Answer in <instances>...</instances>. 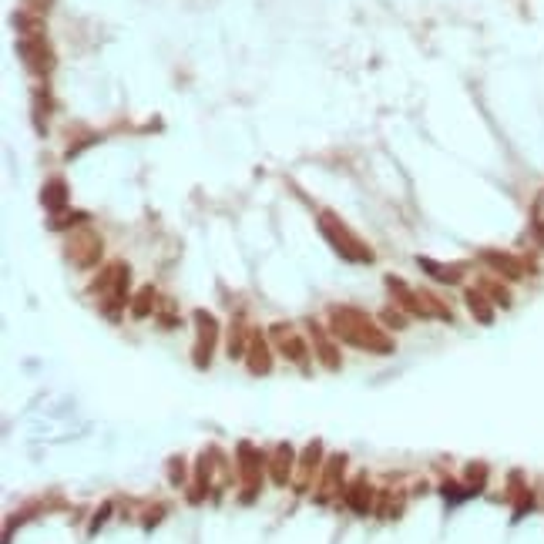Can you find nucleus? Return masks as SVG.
I'll use <instances>...</instances> for the list:
<instances>
[{"instance_id":"f8f14e48","label":"nucleus","mask_w":544,"mask_h":544,"mask_svg":"<svg viewBox=\"0 0 544 544\" xmlns=\"http://www.w3.org/2000/svg\"><path fill=\"white\" fill-rule=\"evenodd\" d=\"M417 265H420L433 282H444V286H457V282L464 279V269H467L464 263L444 265V263H437V259H427V256H417Z\"/></svg>"},{"instance_id":"dca6fc26","label":"nucleus","mask_w":544,"mask_h":544,"mask_svg":"<svg viewBox=\"0 0 544 544\" xmlns=\"http://www.w3.org/2000/svg\"><path fill=\"white\" fill-rule=\"evenodd\" d=\"M464 306H467V313L477 319L481 326H490V322H494V302H490L488 296L477 289V286L464 293Z\"/></svg>"},{"instance_id":"4be33fe9","label":"nucleus","mask_w":544,"mask_h":544,"mask_svg":"<svg viewBox=\"0 0 544 544\" xmlns=\"http://www.w3.org/2000/svg\"><path fill=\"white\" fill-rule=\"evenodd\" d=\"M88 222H91V215L75 208V212H57L54 219L47 222V228L51 232H64V228H81V226H88Z\"/></svg>"},{"instance_id":"412c9836","label":"nucleus","mask_w":544,"mask_h":544,"mask_svg":"<svg viewBox=\"0 0 544 544\" xmlns=\"http://www.w3.org/2000/svg\"><path fill=\"white\" fill-rule=\"evenodd\" d=\"M249 339H252V333L245 329V322H232L228 326V343H226V350H228V359H239V357H245L249 353Z\"/></svg>"},{"instance_id":"1a4fd4ad","label":"nucleus","mask_w":544,"mask_h":544,"mask_svg":"<svg viewBox=\"0 0 544 544\" xmlns=\"http://www.w3.org/2000/svg\"><path fill=\"white\" fill-rule=\"evenodd\" d=\"M245 363H249V373H256V376L272 373V350H269V339H265L263 333H252Z\"/></svg>"},{"instance_id":"0eeeda50","label":"nucleus","mask_w":544,"mask_h":544,"mask_svg":"<svg viewBox=\"0 0 544 544\" xmlns=\"http://www.w3.org/2000/svg\"><path fill=\"white\" fill-rule=\"evenodd\" d=\"M269 336L279 343V353L289 359V363H296V366H302V370H309V346H306V339L296 336V333L289 329V322H272Z\"/></svg>"},{"instance_id":"cd10ccee","label":"nucleus","mask_w":544,"mask_h":544,"mask_svg":"<svg viewBox=\"0 0 544 544\" xmlns=\"http://www.w3.org/2000/svg\"><path fill=\"white\" fill-rule=\"evenodd\" d=\"M31 3V10H47L51 7V0H27Z\"/></svg>"},{"instance_id":"423d86ee","label":"nucleus","mask_w":544,"mask_h":544,"mask_svg":"<svg viewBox=\"0 0 544 544\" xmlns=\"http://www.w3.org/2000/svg\"><path fill=\"white\" fill-rule=\"evenodd\" d=\"M192 322H195V333H199V343H195V366L199 370H208L212 363V350L219 343V322L208 309H195L192 313Z\"/></svg>"},{"instance_id":"2eb2a0df","label":"nucleus","mask_w":544,"mask_h":544,"mask_svg":"<svg viewBox=\"0 0 544 544\" xmlns=\"http://www.w3.org/2000/svg\"><path fill=\"white\" fill-rule=\"evenodd\" d=\"M343 504L350 507L353 514H370V507H373V490L366 481H353V484H346L343 488Z\"/></svg>"},{"instance_id":"f257e3e1","label":"nucleus","mask_w":544,"mask_h":544,"mask_svg":"<svg viewBox=\"0 0 544 544\" xmlns=\"http://www.w3.org/2000/svg\"><path fill=\"white\" fill-rule=\"evenodd\" d=\"M329 333L343 339L346 346H357V350H366V353H376V357L396 353L394 339L380 326H373L370 313H363L357 306H329Z\"/></svg>"},{"instance_id":"bb28decb","label":"nucleus","mask_w":544,"mask_h":544,"mask_svg":"<svg viewBox=\"0 0 544 544\" xmlns=\"http://www.w3.org/2000/svg\"><path fill=\"white\" fill-rule=\"evenodd\" d=\"M169 477L175 481V484H182V477H185V467L178 464V457H175V460L169 464Z\"/></svg>"},{"instance_id":"9d476101","label":"nucleus","mask_w":544,"mask_h":544,"mask_svg":"<svg viewBox=\"0 0 544 544\" xmlns=\"http://www.w3.org/2000/svg\"><path fill=\"white\" fill-rule=\"evenodd\" d=\"M306 326H309V333H313V346H316V357H319V363H322V366H326V370H339V363H343V359H339V350L336 346H333V333H326V329H319V322H313V319H309V322H306Z\"/></svg>"},{"instance_id":"6e6552de","label":"nucleus","mask_w":544,"mask_h":544,"mask_svg":"<svg viewBox=\"0 0 544 544\" xmlns=\"http://www.w3.org/2000/svg\"><path fill=\"white\" fill-rule=\"evenodd\" d=\"M387 289H390V296L396 300V306L407 313V316H417V319H430V313H427V306H423V300H420V293L413 289L410 282H403L400 276H387Z\"/></svg>"},{"instance_id":"aec40b11","label":"nucleus","mask_w":544,"mask_h":544,"mask_svg":"<svg viewBox=\"0 0 544 544\" xmlns=\"http://www.w3.org/2000/svg\"><path fill=\"white\" fill-rule=\"evenodd\" d=\"M484 296H488L494 306H501V309H511L514 306V293L507 289V282H501V279H481V286H477Z\"/></svg>"},{"instance_id":"6ab92c4d","label":"nucleus","mask_w":544,"mask_h":544,"mask_svg":"<svg viewBox=\"0 0 544 544\" xmlns=\"http://www.w3.org/2000/svg\"><path fill=\"white\" fill-rule=\"evenodd\" d=\"M158 302H162V300H158L155 286H141V289L132 296V309H128V313H132L134 319H145V316H151V313L158 309Z\"/></svg>"},{"instance_id":"7ed1b4c3","label":"nucleus","mask_w":544,"mask_h":544,"mask_svg":"<svg viewBox=\"0 0 544 544\" xmlns=\"http://www.w3.org/2000/svg\"><path fill=\"white\" fill-rule=\"evenodd\" d=\"M477 259L488 265L497 279L504 282H521L527 276H538V263L524 259V256H514V252H501V249H481Z\"/></svg>"},{"instance_id":"39448f33","label":"nucleus","mask_w":544,"mask_h":544,"mask_svg":"<svg viewBox=\"0 0 544 544\" xmlns=\"http://www.w3.org/2000/svg\"><path fill=\"white\" fill-rule=\"evenodd\" d=\"M17 54L24 61V68L31 71V75H51L54 71V51H51V44L40 38V34H27V38L17 40Z\"/></svg>"},{"instance_id":"b1692460","label":"nucleus","mask_w":544,"mask_h":544,"mask_svg":"<svg viewBox=\"0 0 544 544\" xmlns=\"http://www.w3.org/2000/svg\"><path fill=\"white\" fill-rule=\"evenodd\" d=\"M380 322H383L390 333H403V329H407V313H403L400 306H396V309L394 306H387V309L380 313Z\"/></svg>"},{"instance_id":"9b49d317","label":"nucleus","mask_w":544,"mask_h":544,"mask_svg":"<svg viewBox=\"0 0 544 544\" xmlns=\"http://www.w3.org/2000/svg\"><path fill=\"white\" fill-rule=\"evenodd\" d=\"M128 272H132V269H128V263H108V265H104V269H101V272H98V276L91 279V286H88V293L101 300V296H108V293H111L114 286H118V282L125 279Z\"/></svg>"},{"instance_id":"4468645a","label":"nucleus","mask_w":544,"mask_h":544,"mask_svg":"<svg viewBox=\"0 0 544 544\" xmlns=\"http://www.w3.org/2000/svg\"><path fill=\"white\" fill-rule=\"evenodd\" d=\"M293 467H296V453H293V447H289V444H279L276 453L269 457V474H272V484H276V488H286V481H289Z\"/></svg>"},{"instance_id":"20e7f679","label":"nucleus","mask_w":544,"mask_h":544,"mask_svg":"<svg viewBox=\"0 0 544 544\" xmlns=\"http://www.w3.org/2000/svg\"><path fill=\"white\" fill-rule=\"evenodd\" d=\"M64 256H68V263L81 269V272H88L94 265L101 263V256H104V239L94 232V228L81 226L75 228L71 235H68V249H64Z\"/></svg>"},{"instance_id":"a211bd4d","label":"nucleus","mask_w":544,"mask_h":544,"mask_svg":"<svg viewBox=\"0 0 544 544\" xmlns=\"http://www.w3.org/2000/svg\"><path fill=\"white\" fill-rule=\"evenodd\" d=\"M319 457H322V444H309V447L302 451V457H300V484H296V490H300V494L309 488L313 474L319 470Z\"/></svg>"},{"instance_id":"f3484780","label":"nucleus","mask_w":544,"mask_h":544,"mask_svg":"<svg viewBox=\"0 0 544 544\" xmlns=\"http://www.w3.org/2000/svg\"><path fill=\"white\" fill-rule=\"evenodd\" d=\"M40 205L47 208V212H64V205H68V182L64 178H51V182H44V188H40Z\"/></svg>"},{"instance_id":"ddd939ff","label":"nucleus","mask_w":544,"mask_h":544,"mask_svg":"<svg viewBox=\"0 0 544 544\" xmlns=\"http://www.w3.org/2000/svg\"><path fill=\"white\" fill-rule=\"evenodd\" d=\"M343 467H346V457H343V453H336V457L326 460V470H322V481H319V490H316V504H326V501L339 490Z\"/></svg>"},{"instance_id":"f03ea898","label":"nucleus","mask_w":544,"mask_h":544,"mask_svg":"<svg viewBox=\"0 0 544 544\" xmlns=\"http://www.w3.org/2000/svg\"><path fill=\"white\" fill-rule=\"evenodd\" d=\"M319 232H322V239L329 242V249L336 252L339 259H346V263H373V249L359 239L357 232H350V228L339 222L333 212H322L319 215Z\"/></svg>"},{"instance_id":"393cba45","label":"nucleus","mask_w":544,"mask_h":544,"mask_svg":"<svg viewBox=\"0 0 544 544\" xmlns=\"http://www.w3.org/2000/svg\"><path fill=\"white\" fill-rule=\"evenodd\" d=\"M467 481H470V488L484 490V481H488V467H484V464H470V467H467Z\"/></svg>"},{"instance_id":"5701e85b","label":"nucleus","mask_w":544,"mask_h":544,"mask_svg":"<svg viewBox=\"0 0 544 544\" xmlns=\"http://www.w3.org/2000/svg\"><path fill=\"white\" fill-rule=\"evenodd\" d=\"M155 313H158V326H162V329H175V326H182V313H178V306H175L171 300H162Z\"/></svg>"},{"instance_id":"a878e982","label":"nucleus","mask_w":544,"mask_h":544,"mask_svg":"<svg viewBox=\"0 0 544 544\" xmlns=\"http://www.w3.org/2000/svg\"><path fill=\"white\" fill-rule=\"evenodd\" d=\"M531 235H534V242L544 249V219L541 215H531Z\"/></svg>"}]
</instances>
